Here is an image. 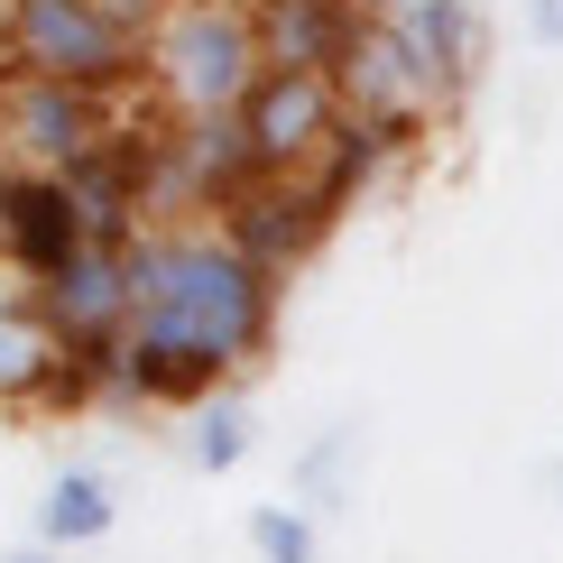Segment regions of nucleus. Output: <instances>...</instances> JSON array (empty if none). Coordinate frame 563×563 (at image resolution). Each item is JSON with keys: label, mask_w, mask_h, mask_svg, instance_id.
<instances>
[{"label": "nucleus", "mask_w": 563, "mask_h": 563, "mask_svg": "<svg viewBox=\"0 0 563 563\" xmlns=\"http://www.w3.org/2000/svg\"><path fill=\"white\" fill-rule=\"evenodd\" d=\"M287 314V277L250 260L222 222H148L139 231V323L121 351L111 407H203L260 369Z\"/></svg>", "instance_id": "1"}, {"label": "nucleus", "mask_w": 563, "mask_h": 563, "mask_svg": "<svg viewBox=\"0 0 563 563\" xmlns=\"http://www.w3.org/2000/svg\"><path fill=\"white\" fill-rule=\"evenodd\" d=\"M268 75V37L250 0H167L148 29V102L167 121H241Z\"/></svg>", "instance_id": "2"}, {"label": "nucleus", "mask_w": 563, "mask_h": 563, "mask_svg": "<svg viewBox=\"0 0 563 563\" xmlns=\"http://www.w3.org/2000/svg\"><path fill=\"white\" fill-rule=\"evenodd\" d=\"M0 75H46L84 92H148V29L111 0H0Z\"/></svg>", "instance_id": "3"}, {"label": "nucleus", "mask_w": 563, "mask_h": 563, "mask_svg": "<svg viewBox=\"0 0 563 563\" xmlns=\"http://www.w3.org/2000/svg\"><path fill=\"white\" fill-rule=\"evenodd\" d=\"M121 130H130L121 92H84V84H46V75H0V167L75 176Z\"/></svg>", "instance_id": "4"}, {"label": "nucleus", "mask_w": 563, "mask_h": 563, "mask_svg": "<svg viewBox=\"0 0 563 563\" xmlns=\"http://www.w3.org/2000/svg\"><path fill=\"white\" fill-rule=\"evenodd\" d=\"M46 314H56V333L75 342V361L102 379H121V351H130V323H139V241H92L75 268H56L46 277Z\"/></svg>", "instance_id": "5"}, {"label": "nucleus", "mask_w": 563, "mask_h": 563, "mask_svg": "<svg viewBox=\"0 0 563 563\" xmlns=\"http://www.w3.org/2000/svg\"><path fill=\"white\" fill-rule=\"evenodd\" d=\"M342 102L361 111V121H388V130H407V139H426L453 121V92H443V75L426 65V46L407 37V19L397 10H369L361 19V37H351V56H342Z\"/></svg>", "instance_id": "6"}, {"label": "nucleus", "mask_w": 563, "mask_h": 563, "mask_svg": "<svg viewBox=\"0 0 563 563\" xmlns=\"http://www.w3.org/2000/svg\"><path fill=\"white\" fill-rule=\"evenodd\" d=\"M102 407V379L75 361L37 287H0V416H65Z\"/></svg>", "instance_id": "7"}, {"label": "nucleus", "mask_w": 563, "mask_h": 563, "mask_svg": "<svg viewBox=\"0 0 563 563\" xmlns=\"http://www.w3.org/2000/svg\"><path fill=\"white\" fill-rule=\"evenodd\" d=\"M342 121H351L342 75H296V65H268L260 92L241 102V139L260 157V176H314Z\"/></svg>", "instance_id": "8"}, {"label": "nucleus", "mask_w": 563, "mask_h": 563, "mask_svg": "<svg viewBox=\"0 0 563 563\" xmlns=\"http://www.w3.org/2000/svg\"><path fill=\"white\" fill-rule=\"evenodd\" d=\"M92 250V213L75 195V176H37V167H0V268L46 287L56 268H75Z\"/></svg>", "instance_id": "9"}, {"label": "nucleus", "mask_w": 563, "mask_h": 563, "mask_svg": "<svg viewBox=\"0 0 563 563\" xmlns=\"http://www.w3.org/2000/svg\"><path fill=\"white\" fill-rule=\"evenodd\" d=\"M222 231L250 250V260H268L277 277H296L323 241H333V213H323L314 176H260V185L222 213Z\"/></svg>", "instance_id": "10"}, {"label": "nucleus", "mask_w": 563, "mask_h": 563, "mask_svg": "<svg viewBox=\"0 0 563 563\" xmlns=\"http://www.w3.org/2000/svg\"><path fill=\"white\" fill-rule=\"evenodd\" d=\"M268 37V65H296V75H342L351 37H361V0H250Z\"/></svg>", "instance_id": "11"}, {"label": "nucleus", "mask_w": 563, "mask_h": 563, "mask_svg": "<svg viewBox=\"0 0 563 563\" xmlns=\"http://www.w3.org/2000/svg\"><path fill=\"white\" fill-rule=\"evenodd\" d=\"M397 19H407L416 46H426V65L443 75V92L472 102L481 75H489V10H481V0H407Z\"/></svg>", "instance_id": "12"}, {"label": "nucleus", "mask_w": 563, "mask_h": 563, "mask_svg": "<svg viewBox=\"0 0 563 563\" xmlns=\"http://www.w3.org/2000/svg\"><path fill=\"white\" fill-rule=\"evenodd\" d=\"M111 527H121V481H111L102 462H65V472L46 481V499H37V545L84 554V545H102Z\"/></svg>", "instance_id": "13"}, {"label": "nucleus", "mask_w": 563, "mask_h": 563, "mask_svg": "<svg viewBox=\"0 0 563 563\" xmlns=\"http://www.w3.org/2000/svg\"><path fill=\"white\" fill-rule=\"evenodd\" d=\"M397 148H416L407 130H388V121H361V111H351L342 121V139L333 148H323V167H314V195H323V213H361V195H379V176L397 167Z\"/></svg>", "instance_id": "14"}, {"label": "nucleus", "mask_w": 563, "mask_h": 563, "mask_svg": "<svg viewBox=\"0 0 563 563\" xmlns=\"http://www.w3.org/2000/svg\"><path fill=\"white\" fill-rule=\"evenodd\" d=\"M185 462H195L203 481H222V472H241L250 462V443H260V407H250L241 388H222V397H203V407H185Z\"/></svg>", "instance_id": "15"}, {"label": "nucleus", "mask_w": 563, "mask_h": 563, "mask_svg": "<svg viewBox=\"0 0 563 563\" xmlns=\"http://www.w3.org/2000/svg\"><path fill=\"white\" fill-rule=\"evenodd\" d=\"M351 481H361V426H323V434L296 453V508L342 518V508H351Z\"/></svg>", "instance_id": "16"}, {"label": "nucleus", "mask_w": 563, "mask_h": 563, "mask_svg": "<svg viewBox=\"0 0 563 563\" xmlns=\"http://www.w3.org/2000/svg\"><path fill=\"white\" fill-rule=\"evenodd\" d=\"M250 554H260V563H323V518L296 508V499L250 508Z\"/></svg>", "instance_id": "17"}, {"label": "nucleus", "mask_w": 563, "mask_h": 563, "mask_svg": "<svg viewBox=\"0 0 563 563\" xmlns=\"http://www.w3.org/2000/svg\"><path fill=\"white\" fill-rule=\"evenodd\" d=\"M527 29L545 37V46H563V0H527Z\"/></svg>", "instance_id": "18"}, {"label": "nucleus", "mask_w": 563, "mask_h": 563, "mask_svg": "<svg viewBox=\"0 0 563 563\" xmlns=\"http://www.w3.org/2000/svg\"><path fill=\"white\" fill-rule=\"evenodd\" d=\"M111 10H121L130 29H157V19H167V0H111Z\"/></svg>", "instance_id": "19"}, {"label": "nucleus", "mask_w": 563, "mask_h": 563, "mask_svg": "<svg viewBox=\"0 0 563 563\" xmlns=\"http://www.w3.org/2000/svg\"><path fill=\"white\" fill-rule=\"evenodd\" d=\"M0 563H65L56 545H19V554H0Z\"/></svg>", "instance_id": "20"}, {"label": "nucleus", "mask_w": 563, "mask_h": 563, "mask_svg": "<svg viewBox=\"0 0 563 563\" xmlns=\"http://www.w3.org/2000/svg\"><path fill=\"white\" fill-rule=\"evenodd\" d=\"M545 489H554V499H563V443H554V462H545Z\"/></svg>", "instance_id": "21"}, {"label": "nucleus", "mask_w": 563, "mask_h": 563, "mask_svg": "<svg viewBox=\"0 0 563 563\" xmlns=\"http://www.w3.org/2000/svg\"><path fill=\"white\" fill-rule=\"evenodd\" d=\"M361 10H407V0H361Z\"/></svg>", "instance_id": "22"}]
</instances>
